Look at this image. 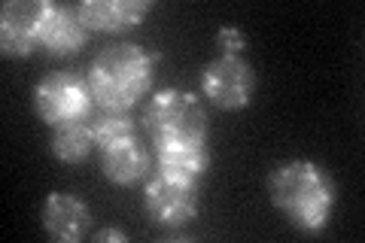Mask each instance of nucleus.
Listing matches in <instances>:
<instances>
[{"label": "nucleus", "mask_w": 365, "mask_h": 243, "mask_svg": "<svg viewBox=\"0 0 365 243\" xmlns=\"http://www.w3.org/2000/svg\"><path fill=\"white\" fill-rule=\"evenodd\" d=\"M268 195L271 204L299 231L319 234L329 225L335 207V180L317 161L295 158L271 170Z\"/></svg>", "instance_id": "f257e3e1"}, {"label": "nucleus", "mask_w": 365, "mask_h": 243, "mask_svg": "<svg viewBox=\"0 0 365 243\" xmlns=\"http://www.w3.org/2000/svg\"><path fill=\"white\" fill-rule=\"evenodd\" d=\"M153 64L155 55H150L143 46L116 43L95 55L86 79L95 100L107 113H125L150 91Z\"/></svg>", "instance_id": "f03ea898"}, {"label": "nucleus", "mask_w": 365, "mask_h": 243, "mask_svg": "<svg viewBox=\"0 0 365 243\" xmlns=\"http://www.w3.org/2000/svg\"><path fill=\"white\" fill-rule=\"evenodd\" d=\"M146 131L153 140H182V143H207V113L192 91L162 88L155 91L143 113Z\"/></svg>", "instance_id": "7ed1b4c3"}, {"label": "nucleus", "mask_w": 365, "mask_h": 243, "mask_svg": "<svg viewBox=\"0 0 365 243\" xmlns=\"http://www.w3.org/2000/svg\"><path fill=\"white\" fill-rule=\"evenodd\" d=\"M91 103H95V95L88 88V79H83L73 71L49 73L34 86V110L52 128L67 122H86Z\"/></svg>", "instance_id": "20e7f679"}, {"label": "nucleus", "mask_w": 365, "mask_h": 243, "mask_svg": "<svg viewBox=\"0 0 365 243\" xmlns=\"http://www.w3.org/2000/svg\"><path fill=\"white\" fill-rule=\"evenodd\" d=\"M201 88L220 110H244L256 88V73L241 55H220L201 71Z\"/></svg>", "instance_id": "39448f33"}, {"label": "nucleus", "mask_w": 365, "mask_h": 243, "mask_svg": "<svg viewBox=\"0 0 365 243\" xmlns=\"http://www.w3.org/2000/svg\"><path fill=\"white\" fill-rule=\"evenodd\" d=\"M143 204L155 225L180 228L192 222L198 213V189H195V182H177L158 173V177L146 182Z\"/></svg>", "instance_id": "423d86ee"}, {"label": "nucleus", "mask_w": 365, "mask_h": 243, "mask_svg": "<svg viewBox=\"0 0 365 243\" xmlns=\"http://www.w3.org/2000/svg\"><path fill=\"white\" fill-rule=\"evenodd\" d=\"M46 0H6L0 9V46L6 58H28L40 43Z\"/></svg>", "instance_id": "0eeeda50"}, {"label": "nucleus", "mask_w": 365, "mask_h": 243, "mask_svg": "<svg viewBox=\"0 0 365 243\" xmlns=\"http://www.w3.org/2000/svg\"><path fill=\"white\" fill-rule=\"evenodd\" d=\"M40 219H43V228L49 231V237L73 243L86 237V231L91 225V210L86 201H79L71 192H49V198L43 201Z\"/></svg>", "instance_id": "6e6552de"}, {"label": "nucleus", "mask_w": 365, "mask_h": 243, "mask_svg": "<svg viewBox=\"0 0 365 243\" xmlns=\"http://www.w3.org/2000/svg\"><path fill=\"white\" fill-rule=\"evenodd\" d=\"M76 16L86 31H128L140 25V19L153 9V0H83L76 4Z\"/></svg>", "instance_id": "1a4fd4ad"}, {"label": "nucleus", "mask_w": 365, "mask_h": 243, "mask_svg": "<svg viewBox=\"0 0 365 243\" xmlns=\"http://www.w3.org/2000/svg\"><path fill=\"white\" fill-rule=\"evenodd\" d=\"M158 173L177 182H198L210 167V152L204 143H182V140H158Z\"/></svg>", "instance_id": "9d476101"}, {"label": "nucleus", "mask_w": 365, "mask_h": 243, "mask_svg": "<svg viewBox=\"0 0 365 243\" xmlns=\"http://www.w3.org/2000/svg\"><path fill=\"white\" fill-rule=\"evenodd\" d=\"M86 40H88V31L83 21H79L76 9L46 0V16H43V28H40L43 49H49L52 55H71L76 49H83Z\"/></svg>", "instance_id": "9b49d317"}, {"label": "nucleus", "mask_w": 365, "mask_h": 243, "mask_svg": "<svg viewBox=\"0 0 365 243\" xmlns=\"http://www.w3.org/2000/svg\"><path fill=\"white\" fill-rule=\"evenodd\" d=\"M101 170L116 186H134L150 173V152L137 140L101 149Z\"/></svg>", "instance_id": "f8f14e48"}, {"label": "nucleus", "mask_w": 365, "mask_h": 243, "mask_svg": "<svg viewBox=\"0 0 365 243\" xmlns=\"http://www.w3.org/2000/svg\"><path fill=\"white\" fill-rule=\"evenodd\" d=\"M91 143H95V131L86 122H67L58 125L52 134V155L67 165H76V161H86Z\"/></svg>", "instance_id": "ddd939ff"}, {"label": "nucleus", "mask_w": 365, "mask_h": 243, "mask_svg": "<svg viewBox=\"0 0 365 243\" xmlns=\"http://www.w3.org/2000/svg\"><path fill=\"white\" fill-rule=\"evenodd\" d=\"M91 131H95V143H98L101 149H110V146L137 140L134 122H131L125 113H107V115H101Z\"/></svg>", "instance_id": "4468645a"}, {"label": "nucleus", "mask_w": 365, "mask_h": 243, "mask_svg": "<svg viewBox=\"0 0 365 243\" xmlns=\"http://www.w3.org/2000/svg\"><path fill=\"white\" fill-rule=\"evenodd\" d=\"M216 43H220L222 55H241V49H244V33L237 31L235 25H225V28H220V33H216Z\"/></svg>", "instance_id": "2eb2a0df"}, {"label": "nucleus", "mask_w": 365, "mask_h": 243, "mask_svg": "<svg viewBox=\"0 0 365 243\" xmlns=\"http://www.w3.org/2000/svg\"><path fill=\"white\" fill-rule=\"evenodd\" d=\"M95 240H98V243H104V240H116V243H125L128 237H125L122 231H116V228H104V231H98V234H95Z\"/></svg>", "instance_id": "dca6fc26"}]
</instances>
